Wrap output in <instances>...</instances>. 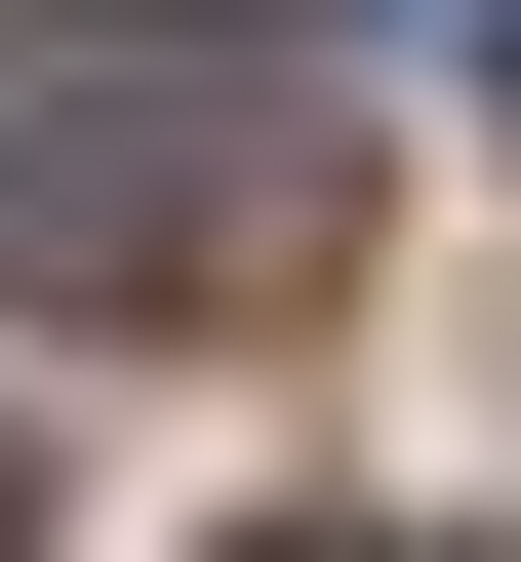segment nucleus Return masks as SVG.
Instances as JSON below:
<instances>
[{"instance_id": "obj_1", "label": "nucleus", "mask_w": 521, "mask_h": 562, "mask_svg": "<svg viewBox=\"0 0 521 562\" xmlns=\"http://www.w3.org/2000/svg\"><path fill=\"white\" fill-rule=\"evenodd\" d=\"M321 241H361L321 41H161V0L0 41V281H41V322H281Z\"/></svg>"}, {"instance_id": "obj_2", "label": "nucleus", "mask_w": 521, "mask_h": 562, "mask_svg": "<svg viewBox=\"0 0 521 562\" xmlns=\"http://www.w3.org/2000/svg\"><path fill=\"white\" fill-rule=\"evenodd\" d=\"M482 81H521V41H482Z\"/></svg>"}]
</instances>
